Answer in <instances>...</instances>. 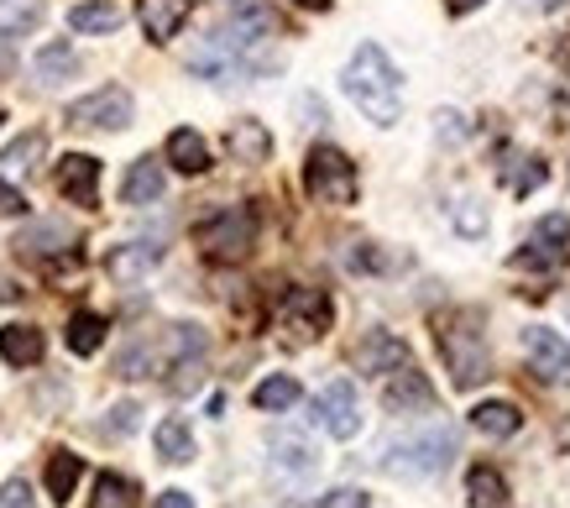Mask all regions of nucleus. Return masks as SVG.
Here are the masks:
<instances>
[{
	"mask_svg": "<svg viewBox=\"0 0 570 508\" xmlns=\"http://www.w3.org/2000/svg\"><path fill=\"white\" fill-rule=\"evenodd\" d=\"M434 346L445 356V372L455 388H476L492 378V356H487V335L476 310H445L434 320Z\"/></svg>",
	"mask_w": 570,
	"mask_h": 508,
	"instance_id": "1",
	"label": "nucleus"
},
{
	"mask_svg": "<svg viewBox=\"0 0 570 508\" xmlns=\"http://www.w3.org/2000/svg\"><path fill=\"white\" fill-rule=\"evenodd\" d=\"M346 95L362 106V116L372 126H393L397 121V69L393 58L382 53L377 42H362L346 63Z\"/></svg>",
	"mask_w": 570,
	"mask_h": 508,
	"instance_id": "2",
	"label": "nucleus"
},
{
	"mask_svg": "<svg viewBox=\"0 0 570 508\" xmlns=\"http://www.w3.org/2000/svg\"><path fill=\"white\" fill-rule=\"evenodd\" d=\"M184 356H205V331L199 325H168L163 335H147L116 356V378H157Z\"/></svg>",
	"mask_w": 570,
	"mask_h": 508,
	"instance_id": "3",
	"label": "nucleus"
},
{
	"mask_svg": "<svg viewBox=\"0 0 570 508\" xmlns=\"http://www.w3.org/2000/svg\"><path fill=\"white\" fill-rule=\"evenodd\" d=\"M194 242H199L209 263H246L252 246H257V211L252 205H230V211H220L215 221L194 231Z\"/></svg>",
	"mask_w": 570,
	"mask_h": 508,
	"instance_id": "4",
	"label": "nucleus"
},
{
	"mask_svg": "<svg viewBox=\"0 0 570 508\" xmlns=\"http://www.w3.org/2000/svg\"><path fill=\"white\" fill-rule=\"evenodd\" d=\"M304 189L320 205H351L356 199V163L341 147H314L304 158Z\"/></svg>",
	"mask_w": 570,
	"mask_h": 508,
	"instance_id": "5",
	"label": "nucleus"
},
{
	"mask_svg": "<svg viewBox=\"0 0 570 508\" xmlns=\"http://www.w3.org/2000/svg\"><path fill=\"white\" fill-rule=\"evenodd\" d=\"M450 456H455V430L440 424V430H424V436L393 446L382 467H387L393 477H434V472H445L450 467Z\"/></svg>",
	"mask_w": 570,
	"mask_h": 508,
	"instance_id": "6",
	"label": "nucleus"
},
{
	"mask_svg": "<svg viewBox=\"0 0 570 508\" xmlns=\"http://www.w3.org/2000/svg\"><path fill=\"white\" fill-rule=\"evenodd\" d=\"M69 126H79V131H89V126L95 131H121V126H131V95L121 85L95 89V95L69 106Z\"/></svg>",
	"mask_w": 570,
	"mask_h": 508,
	"instance_id": "7",
	"label": "nucleus"
},
{
	"mask_svg": "<svg viewBox=\"0 0 570 508\" xmlns=\"http://www.w3.org/2000/svg\"><path fill=\"white\" fill-rule=\"evenodd\" d=\"M283 331L288 341H320L330 331V299L320 289H294V294L283 299Z\"/></svg>",
	"mask_w": 570,
	"mask_h": 508,
	"instance_id": "8",
	"label": "nucleus"
},
{
	"mask_svg": "<svg viewBox=\"0 0 570 508\" xmlns=\"http://www.w3.org/2000/svg\"><path fill=\"white\" fill-rule=\"evenodd\" d=\"M519 341H523L529 368H534L544 383H570V346H566V335H554L550 325H529Z\"/></svg>",
	"mask_w": 570,
	"mask_h": 508,
	"instance_id": "9",
	"label": "nucleus"
},
{
	"mask_svg": "<svg viewBox=\"0 0 570 508\" xmlns=\"http://www.w3.org/2000/svg\"><path fill=\"white\" fill-rule=\"evenodd\" d=\"M314 420L325 424L335 440H351L356 430H362V409H356V388L346 383V378H335V383L314 399Z\"/></svg>",
	"mask_w": 570,
	"mask_h": 508,
	"instance_id": "10",
	"label": "nucleus"
},
{
	"mask_svg": "<svg viewBox=\"0 0 570 508\" xmlns=\"http://www.w3.org/2000/svg\"><path fill=\"white\" fill-rule=\"evenodd\" d=\"M387 378H393V383L382 388V403H387L393 414H424V409H434V388L424 372H414L403 362V368L387 372Z\"/></svg>",
	"mask_w": 570,
	"mask_h": 508,
	"instance_id": "11",
	"label": "nucleus"
},
{
	"mask_svg": "<svg viewBox=\"0 0 570 508\" xmlns=\"http://www.w3.org/2000/svg\"><path fill=\"white\" fill-rule=\"evenodd\" d=\"M52 184H58V194L63 199H73V205H95V194H100V163L85 158V153H69V158L58 163V174H52Z\"/></svg>",
	"mask_w": 570,
	"mask_h": 508,
	"instance_id": "12",
	"label": "nucleus"
},
{
	"mask_svg": "<svg viewBox=\"0 0 570 508\" xmlns=\"http://www.w3.org/2000/svg\"><path fill=\"white\" fill-rule=\"evenodd\" d=\"M403 362H409V346H403L393 331H366L362 341H356V372L387 378V372H397Z\"/></svg>",
	"mask_w": 570,
	"mask_h": 508,
	"instance_id": "13",
	"label": "nucleus"
},
{
	"mask_svg": "<svg viewBox=\"0 0 570 508\" xmlns=\"http://www.w3.org/2000/svg\"><path fill=\"white\" fill-rule=\"evenodd\" d=\"M157 263H163V246L157 242H126L105 257V273H110L116 283H141Z\"/></svg>",
	"mask_w": 570,
	"mask_h": 508,
	"instance_id": "14",
	"label": "nucleus"
},
{
	"mask_svg": "<svg viewBox=\"0 0 570 508\" xmlns=\"http://www.w3.org/2000/svg\"><path fill=\"white\" fill-rule=\"evenodd\" d=\"M137 17H141L147 42H174L178 27L189 21V0H141Z\"/></svg>",
	"mask_w": 570,
	"mask_h": 508,
	"instance_id": "15",
	"label": "nucleus"
},
{
	"mask_svg": "<svg viewBox=\"0 0 570 508\" xmlns=\"http://www.w3.org/2000/svg\"><path fill=\"white\" fill-rule=\"evenodd\" d=\"M225 153H230V163H267L273 158V131L262 121H230Z\"/></svg>",
	"mask_w": 570,
	"mask_h": 508,
	"instance_id": "16",
	"label": "nucleus"
},
{
	"mask_svg": "<svg viewBox=\"0 0 570 508\" xmlns=\"http://www.w3.org/2000/svg\"><path fill=\"white\" fill-rule=\"evenodd\" d=\"M42 351H48V341H42L37 325H6V331H0V356H6L11 368H37Z\"/></svg>",
	"mask_w": 570,
	"mask_h": 508,
	"instance_id": "17",
	"label": "nucleus"
},
{
	"mask_svg": "<svg viewBox=\"0 0 570 508\" xmlns=\"http://www.w3.org/2000/svg\"><path fill=\"white\" fill-rule=\"evenodd\" d=\"M471 430H482L487 440H508V436H519L523 430V414L513 409V403H502V399H487L471 409Z\"/></svg>",
	"mask_w": 570,
	"mask_h": 508,
	"instance_id": "18",
	"label": "nucleus"
},
{
	"mask_svg": "<svg viewBox=\"0 0 570 508\" xmlns=\"http://www.w3.org/2000/svg\"><path fill=\"white\" fill-rule=\"evenodd\" d=\"M163 184H168V174H163V163H157V158H137L131 168H126L121 199H126V205H153L157 194H163Z\"/></svg>",
	"mask_w": 570,
	"mask_h": 508,
	"instance_id": "19",
	"label": "nucleus"
},
{
	"mask_svg": "<svg viewBox=\"0 0 570 508\" xmlns=\"http://www.w3.org/2000/svg\"><path fill=\"white\" fill-rule=\"evenodd\" d=\"M63 246H73V231L63 226V221H37V226H27L17 236L21 257H52V252H63Z\"/></svg>",
	"mask_w": 570,
	"mask_h": 508,
	"instance_id": "20",
	"label": "nucleus"
},
{
	"mask_svg": "<svg viewBox=\"0 0 570 508\" xmlns=\"http://www.w3.org/2000/svg\"><path fill=\"white\" fill-rule=\"evenodd\" d=\"M168 163H174L178 174H205L209 168V147H205V137L199 131H189V126H178L174 137H168Z\"/></svg>",
	"mask_w": 570,
	"mask_h": 508,
	"instance_id": "21",
	"label": "nucleus"
},
{
	"mask_svg": "<svg viewBox=\"0 0 570 508\" xmlns=\"http://www.w3.org/2000/svg\"><path fill=\"white\" fill-rule=\"evenodd\" d=\"M79 477H85V461L73 451H52L48 456V498L52 504H69L73 488H79Z\"/></svg>",
	"mask_w": 570,
	"mask_h": 508,
	"instance_id": "22",
	"label": "nucleus"
},
{
	"mask_svg": "<svg viewBox=\"0 0 570 508\" xmlns=\"http://www.w3.org/2000/svg\"><path fill=\"white\" fill-rule=\"evenodd\" d=\"M126 21L121 6H110V0H85V6H73L69 11V27L73 32H116Z\"/></svg>",
	"mask_w": 570,
	"mask_h": 508,
	"instance_id": "23",
	"label": "nucleus"
},
{
	"mask_svg": "<svg viewBox=\"0 0 570 508\" xmlns=\"http://www.w3.org/2000/svg\"><path fill=\"white\" fill-rule=\"evenodd\" d=\"M157 456L163 461H174V467H184V461H194V436L184 420H163L157 424Z\"/></svg>",
	"mask_w": 570,
	"mask_h": 508,
	"instance_id": "24",
	"label": "nucleus"
},
{
	"mask_svg": "<svg viewBox=\"0 0 570 508\" xmlns=\"http://www.w3.org/2000/svg\"><path fill=\"white\" fill-rule=\"evenodd\" d=\"M466 492L476 508H508V482H502V472H492V467H476V472L466 477Z\"/></svg>",
	"mask_w": 570,
	"mask_h": 508,
	"instance_id": "25",
	"label": "nucleus"
},
{
	"mask_svg": "<svg viewBox=\"0 0 570 508\" xmlns=\"http://www.w3.org/2000/svg\"><path fill=\"white\" fill-rule=\"evenodd\" d=\"M252 403H257V409H267V414H283V409H294V403H298V383L288 378V372H277V378L257 383Z\"/></svg>",
	"mask_w": 570,
	"mask_h": 508,
	"instance_id": "26",
	"label": "nucleus"
},
{
	"mask_svg": "<svg viewBox=\"0 0 570 508\" xmlns=\"http://www.w3.org/2000/svg\"><path fill=\"white\" fill-rule=\"evenodd\" d=\"M89 508H137V482L121 472H100L95 482V504Z\"/></svg>",
	"mask_w": 570,
	"mask_h": 508,
	"instance_id": "27",
	"label": "nucleus"
},
{
	"mask_svg": "<svg viewBox=\"0 0 570 508\" xmlns=\"http://www.w3.org/2000/svg\"><path fill=\"white\" fill-rule=\"evenodd\" d=\"M42 21V0H0V37H21Z\"/></svg>",
	"mask_w": 570,
	"mask_h": 508,
	"instance_id": "28",
	"label": "nucleus"
},
{
	"mask_svg": "<svg viewBox=\"0 0 570 508\" xmlns=\"http://www.w3.org/2000/svg\"><path fill=\"white\" fill-rule=\"evenodd\" d=\"M105 346V320L89 315V310H79V315L69 320V351H79V356H89V351Z\"/></svg>",
	"mask_w": 570,
	"mask_h": 508,
	"instance_id": "29",
	"label": "nucleus"
},
{
	"mask_svg": "<svg viewBox=\"0 0 570 508\" xmlns=\"http://www.w3.org/2000/svg\"><path fill=\"white\" fill-rule=\"evenodd\" d=\"M73 69H79V53H73L69 42H48V48L37 53V74H42L48 85H58V79H69Z\"/></svg>",
	"mask_w": 570,
	"mask_h": 508,
	"instance_id": "30",
	"label": "nucleus"
},
{
	"mask_svg": "<svg viewBox=\"0 0 570 508\" xmlns=\"http://www.w3.org/2000/svg\"><path fill=\"white\" fill-rule=\"evenodd\" d=\"M544 178H550V168H544L539 158H523V168H519V158L502 163V184H508L513 194H534Z\"/></svg>",
	"mask_w": 570,
	"mask_h": 508,
	"instance_id": "31",
	"label": "nucleus"
},
{
	"mask_svg": "<svg viewBox=\"0 0 570 508\" xmlns=\"http://www.w3.org/2000/svg\"><path fill=\"white\" fill-rule=\"evenodd\" d=\"M42 153H48V137H42V131H27V137H17L11 147H6V153H0V163H6L11 174H27V168H32Z\"/></svg>",
	"mask_w": 570,
	"mask_h": 508,
	"instance_id": "32",
	"label": "nucleus"
},
{
	"mask_svg": "<svg viewBox=\"0 0 570 508\" xmlns=\"http://www.w3.org/2000/svg\"><path fill=\"white\" fill-rule=\"evenodd\" d=\"M273 451L277 467H288V472H309L314 467V446L304 436H273Z\"/></svg>",
	"mask_w": 570,
	"mask_h": 508,
	"instance_id": "33",
	"label": "nucleus"
},
{
	"mask_svg": "<svg viewBox=\"0 0 570 508\" xmlns=\"http://www.w3.org/2000/svg\"><path fill=\"white\" fill-rule=\"evenodd\" d=\"M566 242H570V215H544V221H539V231H534V246H544L550 257H560V252H566Z\"/></svg>",
	"mask_w": 570,
	"mask_h": 508,
	"instance_id": "34",
	"label": "nucleus"
},
{
	"mask_svg": "<svg viewBox=\"0 0 570 508\" xmlns=\"http://www.w3.org/2000/svg\"><path fill=\"white\" fill-rule=\"evenodd\" d=\"M314 508H372V498L362 488H335L325 498H314Z\"/></svg>",
	"mask_w": 570,
	"mask_h": 508,
	"instance_id": "35",
	"label": "nucleus"
},
{
	"mask_svg": "<svg viewBox=\"0 0 570 508\" xmlns=\"http://www.w3.org/2000/svg\"><path fill=\"white\" fill-rule=\"evenodd\" d=\"M0 508H37V498H32V488H27L21 477H11V482L0 488Z\"/></svg>",
	"mask_w": 570,
	"mask_h": 508,
	"instance_id": "36",
	"label": "nucleus"
},
{
	"mask_svg": "<svg viewBox=\"0 0 570 508\" xmlns=\"http://www.w3.org/2000/svg\"><path fill=\"white\" fill-rule=\"evenodd\" d=\"M137 424H141V409H137V403H116V409H110V430H116V436L137 430Z\"/></svg>",
	"mask_w": 570,
	"mask_h": 508,
	"instance_id": "37",
	"label": "nucleus"
},
{
	"mask_svg": "<svg viewBox=\"0 0 570 508\" xmlns=\"http://www.w3.org/2000/svg\"><path fill=\"white\" fill-rule=\"evenodd\" d=\"M0 215H27V194L0 178Z\"/></svg>",
	"mask_w": 570,
	"mask_h": 508,
	"instance_id": "38",
	"label": "nucleus"
},
{
	"mask_svg": "<svg viewBox=\"0 0 570 508\" xmlns=\"http://www.w3.org/2000/svg\"><path fill=\"white\" fill-rule=\"evenodd\" d=\"M455 221H461V231H466V236H476V231H487V215H476L466 205V199H461V205H455Z\"/></svg>",
	"mask_w": 570,
	"mask_h": 508,
	"instance_id": "39",
	"label": "nucleus"
},
{
	"mask_svg": "<svg viewBox=\"0 0 570 508\" xmlns=\"http://www.w3.org/2000/svg\"><path fill=\"white\" fill-rule=\"evenodd\" d=\"M153 508H194V498H189V492H178V488H168V492H163V498H157Z\"/></svg>",
	"mask_w": 570,
	"mask_h": 508,
	"instance_id": "40",
	"label": "nucleus"
},
{
	"mask_svg": "<svg viewBox=\"0 0 570 508\" xmlns=\"http://www.w3.org/2000/svg\"><path fill=\"white\" fill-rule=\"evenodd\" d=\"M476 6H482V0H445L450 17H466V11H476Z\"/></svg>",
	"mask_w": 570,
	"mask_h": 508,
	"instance_id": "41",
	"label": "nucleus"
},
{
	"mask_svg": "<svg viewBox=\"0 0 570 508\" xmlns=\"http://www.w3.org/2000/svg\"><path fill=\"white\" fill-rule=\"evenodd\" d=\"M294 6H309V11H325L330 0H294Z\"/></svg>",
	"mask_w": 570,
	"mask_h": 508,
	"instance_id": "42",
	"label": "nucleus"
},
{
	"mask_svg": "<svg viewBox=\"0 0 570 508\" xmlns=\"http://www.w3.org/2000/svg\"><path fill=\"white\" fill-rule=\"evenodd\" d=\"M6 69H11V53H0V74H6Z\"/></svg>",
	"mask_w": 570,
	"mask_h": 508,
	"instance_id": "43",
	"label": "nucleus"
},
{
	"mask_svg": "<svg viewBox=\"0 0 570 508\" xmlns=\"http://www.w3.org/2000/svg\"><path fill=\"white\" fill-rule=\"evenodd\" d=\"M534 6H544V11H550V6H560V0H534Z\"/></svg>",
	"mask_w": 570,
	"mask_h": 508,
	"instance_id": "44",
	"label": "nucleus"
},
{
	"mask_svg": "<svg viewBox=\"0 0 570 508\" xmlns=\"http://www.w3.org/2000/svg\"><path fill=\"white\" fill-rule=\"evenodd\" d=\"M225 6H246V0H225Z\"/></svg>",
	"mask_w": 570,
	"mask_h": 508,
	"instance_id": "45",
	"label": "nucleus"
},
{
	"mask_svg": "<svg viewBox=\"0 0 570 508\" xmlns=\"http://www.w3.org/2000/svg\"><path fill=\"white\" fill-rule=\"evenodd\" d=\"M0 121H6V110H0Z\"/></svg>",
	"mask_w": 570,
	"mask_h": 508,
	"instance_id": "46",
	"label": "nucleus"
}]
</instances>
